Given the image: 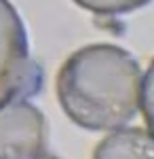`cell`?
<instances>
[{"instance_id":"obj_1","label":"cell","mask_w":154,"mask_h":159,"mask_svg":"<svg viewBox=\"0 0 154 159\" xmlns=\"http://www.w3.org/2000/svg\"><path fill=\"white\" fill-rule=\"evenodd\" d=\"M55 87L63 112L78 127L118 129L137 115L142 68L122 47L89 45L63 61Z\"/></svg>"},{"instance_id":"obj_2","label":"cell","mask_w":154,"mask_h":159,"mask_svg":"<svg viewBox=\"0 0 154 159\" xmlns=\"http://www.w3.org/2000/svg\"><path fill=\"white\" fill-rule=\"evenodd\" d=\"M40 68L30 57L28 32L11 0H0V106L38 91Z\"/></svg>"},{"instance_id":"obj_3","label":"cell","mask_w":154,"mask_h":159,"mask_svg":"<svg viewBox=\"0 0 154 159\" xmlns=\"http://www.w3.org/2000/svg\"><path fill=\"white\" fill-rule=\"evenodd\" d=\"M47 148L45 115L25 98L0 106V159H36Z\"/></svg>"},{"instance_id":"obj_4","label":"cell","mask_w":154,"mask_h":159,"mask_svg":"<svg viewBox=\"0 0 154 159\" xmlns=\"http://www.w3.org/2000/svg\"><path fill=\"white\" fill-rule=\"evenodd\" d=\"M93 159H154V136L139 127L118 129L95 147Z\"/></svg>"},{"instance_id":"obj_5","label":"cell","mask_w":154,"mask_h":159,"mask_svg":"<svg viewBox=\"0 0 154 159\" xmlns=\"http://www.w3.org/2000/svg\"><path fill=\"white\" fill-rule=\"evenodd\" d=\"M74 2L95 15H125L146 7L152 0H74Z\"/></svg>"},{"instance_id":"obj_6","label":"cell","mask_w":154,"mask_h":159,"mask_svg":"<svg viewBox=\"0 0 154 159\" xmlns=\"http://www.w3.org/2000/svg\"><path fill=\"white\" fill-rule=\"evenodd\" d=\"M139 96H142V112L146 119V125H148L150 134L154 136V60L148 68V72L143 74Z\"/></svg>"},{"instance_id":"obj_7","label":"cell","mask_w":154,"mask_h":159,"mask_svg":"<svg viewBox=\"0 0 154 159\" xmlns=\"http://www.w3.org/2000/svg\"><path fill=\"white\" fill-rule=\"evenodd\" d=\"M36 159H59V157H55V155H49L47 151H45V153H42L40 157H36Z\"/></svg>"}]
</instances>
